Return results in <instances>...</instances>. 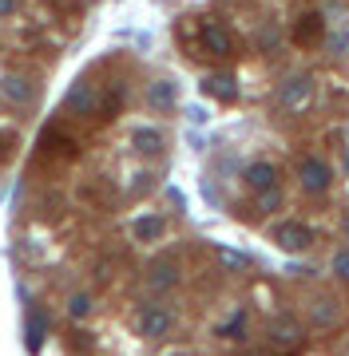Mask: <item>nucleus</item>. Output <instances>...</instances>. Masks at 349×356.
Here are the masks:
<instances>
[{"mask_svg": "<svg viewBox=\"0 0 349 356\" xmlns=\"http://www.w3.org/2000/svg\"><path fill=\"white\" fill-rule=\"evenodd\" d=\"M187 115H191V123H203V119H207V111H203V107H191Z\"/></svg>", "mask_w": 349, "mask_h": 356, "instance_id": "obj_26", "label": "nucleus"}, {"mask_svg": "<svg viewBox=\"0 0 349 356\" xmlns=\"http://www.w3.org/2000/svg\"><path fill=\"white\" fill-rule=\"evenodd\" d=\"M56 4H60V0H56Z\"/></svg>", "mask_w": 349, "mask_h": 356, "instance_id": "obj_31", "label": "nucleus"}, {"mask_svg": "<svg viewBox=\"0 0 349 356\" xmlns=\"http://www.w3.org/2000/svg\"><path fill=\"white\" fill-rule=\"evenodd\" d=\"M91 293H72V297H68V317L72 321H88L91 317Z\"/></svg>", "mask_w": 349, "mask_h": 356, "instance_id": "obj_16", "label": "nucleus"}, {"mask_svg": "<svg viewBox=\"0 0 349 356\" xmlns=\"http://www.w3.org/2000/svg\"><path fill=\"white\" fill-rule=\"evenodd\" d=\"M40 147H44V151H52V154H60V159H72V154H76V139H72V135H64V131H56V127L44 131Z\"/></svg>", "mask_w": 349, "mask_h": 356, "instance_id": "obj_14", "label": "nucleus"}, {"mask_svg": "<svg viewBox=\"0 0 349 356\" xmlns=\"http://www.w3.org/2000/svg\"><path fill=\"white\" fill-rule=\"evenodd\" d=\"M13 147H16V135H13V131H0V163H4V159H13Z\"/></svg>", "mask_w": 349, "mask_h": 356, "instance_id": "obj_22", "label": "nucleus"}, {"mask_svg": "<svg viewBox=\"0 0 349 356\" xmlns=\"http://www.w3.org/2000/svg\"><path fill=\"white\" fill-rule=\"evenodd\" d=\"M246 356H282V353H274V348H250Z\"/></svg>", "mask_w": 349, "mask_h": 356, "instance_id": "obj_27", "label": "nucleus"}, {"mask_svg": "<svg viewBox=\"0 0 349 356\" xmlns=\"http://www.w3.org/2000/svg\"><path fill=\"white\" fill-rule=\"evenodd\" d=\"M179 103V88H175V79H155V83H147V107H155V111H171Z\"/></svg>", "mask_w": 349, "mask_h": 356, "instance_id": "obj_7", "label": "nucleus"}, {"mask_svg": "<svg viewBox=\"0 0 349 356\" xmlns=\"http://www.w3.org/2000/svg\"><path fill=\"white\" fill-rule=\"evenodd\" d=\"M270 337H274L278 348H297V344H302V329H297L294 321H286V317H278L270 325Z\"/></svg>", "mask_w": 349, "mask_h": 356, "instance_id": "obj_15", "label": "nucleus"}, {"mask_svg": "<svg viewBox=\"0 0 349 356\" xmlns=\"http://www.w3.org/2000/svg\"><path fill=\"white\" fill-rule=\"evenodd\" d=\"M242 325H246V317H242V313H234L226 325H219V337H226V341H238V337H242Z\"/></svg>", "mask_w": 349, "mask_h": 356, "instance_id": "obj_19", "label": "nucleus"}, {"mask_svg": "<svg viewBox=\"0 0 349 356\" xmlns=\"http://www.w3.org/2000/svg\"><path fill=\"white\" fill-rule=\"evenodd\" d=\"M346 166H349V147H346Z\"/></svg>", "mask_w": 349, "mask_h": 356, "instance_id": "obj_28", "label": "nucleus"}, {"mask_svg": "<svg viewBox=\"0 0 349 356\" xmlns=\"http://www.w3.org/2000/svg\"><path fill=\"white\" fill-rule=\"evenodd\" d=\"M163 229H167L163 214H139L135 222H131V238H135V242H159Z\"/></svg>", "mask_w": 349, "mask_h": 356, "instance_id": "obj_10", "label": "nucleus"}, {"mask_svg": "<svg viewBox=\"0 0 349 356\" xmlns=\"http://www.w3.org/2000/svg\"><path fill=\"white\" fill-rule=\"evenodd\" d=\"M310 91H313V79L310 76H290V79H282L278 83V107L282 111H302L306 103H310Z\"/></svg>", "mask_w": 349, "mask_h": 356, "instance_id": "obj_1", "label": "nucleus"}, {"mask_svg": "<svg viewBox=\"0 0 349 356\" xmlns=\"http://www.w3.org/2000/svg\"><path fill=\"white\" fill-rule=\"evenodd\" d=\"M297 178H302V191L322 194V191H329L334 170H329V163H322V159H306V163L297 166Z\"/></svg>", "mask_w": 349, "mask_h": 356, "instance_id": "obj_5", "label": "nucleus"}, {"mask_svg": "<svg viewBox=\"0 0 349 356\" xmlns=\"http://www.w3.org/2000/svg\"><path fill=\"white\" fill-rule=\"evenodd\" d=\"M0 91H4V99L13 107H32L36 103V79H28V76H8L0 83Z\"/></svg>", "mask_w": 349, "mask_h": 356, "instance_id": "obj_6", "label": "nucleus"}, {"mask_svg": "<svg viewBox=\"0 0 349 356\" xmlns=\"http://www.w3.org/2000/svg\"><path fill=\"white\" fill-rule=\"evenodd\" d=\"M171 325H175V317H171V309H163V305H143L139 317H135V329H139V337H147V341L167 337Z\"/></svg>", "mask_w": 349, "mask_h": 356, "instance_id": "obj_3", "label": "nucleus"}, {"mask_svg": "<svg viewBox=\"0 0 349 356\" xmlns=\"http://www.w3.org/2000/svg\"><path fill=\"white\" fill-rule=\"evenodd\" d=\"M346 234H349V218H346Z\"/></svg>", "mask_w": 349, "mask_h": 356, "instance_id": "obj_29", "label": "nucleus"}, {"mask_svg": "<svg viewBox=\"0 0 349 356\" xmlns=\"http://www.w3.org/2000/svg\"><path fill=\"white\" fill-rule=\"evenodd\" d=\"M64 111L68 115H95L100 111V88L91 79H76L72 91L64 95Z\"/></svg>", "mask_w": 349, "mask_h": 356, "instance_id": "obj_2", "label": "nucleus"}, {"mask_svg": "<svg viewBox=\"0 0 349 356\" xmlns=\"http://www.w3.org/2000/svg\"><path fill=\"white\" fill-rule=\"evenodd\" d=\"M20 13V0H0V20H13Z\"/></svg>", "mask_w": 349, "mask_h": 356, "instance_id": "obj_25", "label": "nucleus"}, {"mask_svg": "<svg viewBox=\"0 0 349 356\" xmlns=\"http://www.w3.org/2000/svg\"><path fill=\"white\" fill-rule=\"evenodd\" d=\"M147 285H151L155 293L175 289V285H179V266L167 261V257H163V261H151V269H147Z\"/></svg>", "mask_w": 349, "mask_h": 356, "instance_id": "obj_8", "label": "nucleus"}, {"mask_svg": "<svg viewBox=\"0 0 349 356\" xmlns=\"http://www.w3.org/2000/svg\"><path fill=\"white\" fill-rule=\"evenodd\" d=\"M274 242H278V250H286V254H302V250H310L313 229L302 226V222H282V226L274 229Z\"/></svg>", "mask_w": 349, "mask_h": 356, "instance_id": "obj_4", "label": "nucleus"}, {"mask_svg": "<svg viewBox=\"0 0 349 356\" xmlns=\"http://www.w3.org/2000/svg\"><path fill=\"white\" fill-rule=\"evenodd\" d=\"M334 317H337V309H334L329 297H325V301H313V321H318V325H334Z\"/></svg>", "mask_w": 349, "mask_h": 356, "instance_id": "obj_18", "label": "nucleus"}, {"mask_svg": "<svg viewBox=\"0 0 349 356\" xmlns=\"http://www.w3.org/2000/svg\"><path fill=\"white\" fill-rule=\"evenodd\" d=\"M163 131L159 127H135L131 131V147H135V154H147V159H151V154H163Z\"/></svg>", "mask_w": 349, "mask_h": 356, "instance_id": "obj_11", "label": "nucleus"}, {"mask_svg": "<svg viewBox=\"0 0 349 356\" xmlns=\"http://www.w3.org/2000/svg\"><path fill=\"white\" fill-rule=\"evenodd\" d=\"M40 341H44V317H40V313H32V325H28V348L36 353Z\"/></svg>", "mask_w": 349, "mask_h": 356, "instance_id": "obj_20", "label": "nucleus"}, {"mask_svg": "<svg viewBox=\"0 0 349 356\" xmlns=\"http://www.w3.org/2000/svg\"><path fill=\"white\" fill-rule=\"evenodd\" d=\"M203 48H207L210 56H231V51H234V40H231V32H226L222 24L207 20V24H203Z\"/></svg>", "mask_w": 349, "mask_h": 356, "instance_id": "obj_9", "label": "nucleus"}, {"mask_svg": "<svg viewBox=\"0 0 349 356\" xmlns=\"http://www.w3.org/2000/svg\"><path fill=\"white\" fill-rule=\"evenodd\" d=\"M242 178H246V186H250V191H274V186H278V170H274L270 163H250L242 170Z\"/></svg>", "mask_w": 349, "mask_h": 356, "instance_id": "obj_12", "label": "nucleus"}, {"mask_svg": "<svg viewBox=\"0 0 349 356\" xmlns=\"http://www.w3.org/2000/svg\"><path fill=\"white\" fill-rule=\"evenodd\" d=\"M203 91H207L210 99H219V103H234V99H238V83H234V76H226V72L207 76V79H203Z\"/></svg>", "mask_w": 349, "mask_h": 356, "instance_id": "obj_13", "label": "nucleus"}, {"mask_svg": "<svg viewBox=\"0 0 349 356\" xmlns=\"http://www.w3.org/2000/svg\"><path fill=\"white\" fill-rule=\"evenodd\" d=\"M171 356H187V353H171Z\"/></svg>", "mask_w": 349, "mask_h": 356, "instance_id": "obj_30", "label": "nucleus"}, {"mask_svg": "<svg viewBox=\"0 0 349 356\" xmlns=\"http://www.w3.org/2000/svg\"><path fill=\"white\" fill-rule=\"evenodd\" d=\"M334 273L341 281H349V250H337L334 254Z\"/></svg>", "mask_w": 349, "mask_h": 356, "instance_id": "obj_21", "label": "nucleus"}, {"mask_svg": "<svg viewBox=\"0 0 349 356\" xmlns=\"http://www.w3.org/2000/svg\"><path fill=\"white\" fill-rule=\"evenodd\" d=\"M318 32H322V16L310 13V16H302V24H297L294 40H297V44H310V40L318 36Z\"/></svg>", "mask_w": 349, "mask_h": 356, "instance_id": "obj_17", "label": "nucleus"}, {"mask_svg": "<svg viewBox=\"0 0 349 356\" xmlns=\"http://www.w3.org/2000/svg\"><path fill=\"white\" fill-rule=\"evenodd\" d=\"M222 257V266H231V269H246V257L242 254H234V250H219Z\"/></svg>", "mask_w": 349, "mask_h": 356, "instance_id": "obj_23", "label": "nucleus"}, {"mask_svg": "<svg viewBox=\"0 0 349 356\" xmlns=\"http://www.w3.org/2000/svg\"><path fill=\"white\" fill-rule=\"evenodd\" d=\"M278 202H282V194H278V191H262V194H258V206H262V210H278Z\"/></svg>", "mask_w": 349, "mask_h": 356, "instance_id": "obj_24", "label": "nucleus"}]
</instances>
